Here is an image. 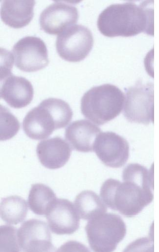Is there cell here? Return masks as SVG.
Listing matches in <instances>:
<instances>
[{
  "label": "cell",
  "mask_w": 159,
  "mask_h": 252,
  "mask_svg": "<svg viewBox=\"0 0 159 252\" xmlns=\"http://www.w3.org/2000/svg\"><path fill=\"white\" fill-rule=\"evenodd\" d=\"M93 44L91 31L83 25L76 24L58 35L55 47L61 58L68 62H77L85 58Z\"/></svg>",
  "instance_id": "52a82bcc"
},
{
  "label": "cell",
  "mask_w": 159,
  "mask_h": 252,
  "mask_svg": "<svg viewBox=\"0 0 159 252\" xmlns=\"http://www.w3.org/2000/svg\"><path fill=\"white\" fill-rule=\"evenodd\" d=\"M154 248L153 239L144 237L129 244L123 252H154Z\"/></svg>",
  "instance_id": "7402d4cb"
},
{
  "label": "cell",
  "mask_w": 159,
  "mask_h": 252,
  "mask_svg": "<svg viewBox=\"0 0 159 252\" xmlns=\"http://www.w3.org/2000/svg\"><path fill=\"white\" fill-rule=\"evenodd\" d=\"M11 51L15 66L23 71L42 69L49 62L46 45L39 37H23L14 45Z\"/></svg>",
  "instance_id": "ba28073f"
},
{
  "label": "cell",
  "mask_w": 159,
  "mask_h": 252,
  "mask_svg": "<svg viewBox=\"0 0 159 252\" xmlns=\"http://www.w3.org/2000/svg\"><path fill=\"white\" fill-rule=\"evenodd\" d=\"M123 114L131 123H154V85L138 81L126 91Z\"/></svg>",
  "instance_id": "8992f818"
},
{
  "label": "cell",
  "mask_w": 159,
  "mask_h": 252,
  "mask_svg": "<svg viewBox=\"0 0 159 252\" xmlns=\"http://www.w3.org/2000/svg\"><path fill=\"white\" fill-rule=\"evenodd\" d=\"M0 252H21L18 238V230L9 225L0 226Z\"/></svg>",
  "instance_id": "44dd1931"
},
{
  "label": "cell",
  "mask_w": 159,
  "mask_h": 252,
  "mask_svg": "<svg viewBox=\"0 0 159 252\" xmlns=\"http://www.w3.org/2000/svg\"><path fill=\"white\" fill-rule=\"evenodd\" d=\"M153 8L150 1L139 5L132 1L114 3L99 15L97 27L107 37L135 35L141 32L153 35Z\"/></svg>",
  "instance_id": "7a4b0ae2"
},
{
  "label": "cell",
  "mask_w": 159,
  "mask_h": 252,
  "mask_svg": "<svg viewBox=\"0 0 159 252\" xmlns=\"http://www.w3.org/2000/svg\"><path fill=\"white\" fill-rule=\"evenodd\" d=\"M55 252H90V251L81 243L70 240L62 244Z\"/></svg>",
  "instance_id": "603a6c76"
},
{
  "label": "cell",
  "mask_w": 159,
  "mask_h": 252,
  "mask_svg": "<svg viewBox=\"0 0 159 252\" xmlns=\"http://www.w3.org/2000/svg\"><path fill=\"white\" fill-rule=\"evenodd\" d=\"M125 99L124 93L114 85L105 84L94 86L81 98V112L93 123L102 125L120 114Z\"/></svg>",
  "instance_id": "277c9868"
},
{
  "label": "cell",
  "mask_w": 159,
  "mask_h": 252,
  "mask_svg": "<svg viewBox=\"0 0 159 252\" xmlns=\"http://www.w3.org/2000/svg\"><path fill=\"white\" fill-rule=\"evenodd\" d=\"M78 18L75 6L67 1H55L41 12L39 22L41 29L46 33L59 34L76 23Z\"/></svg>",
  "instance_id": "30bf717a"
},
{
  "label": "cell",
  "mask_w": 159,
  "mask_h": 252,
  "mask_svg": "<svg viewBox=\"0 0 159 252\" xmlns=\"http://www.w3.org/2000/svg\"><path fill=\"white\" fill-rule=\"evenodd\" d=\"M74 206L80 217L90 220L104 214L107 208L97 193L85 190L79 193L74 201Z\"/></svg>",
  "instance_id": "e0dca14e"
},
{
  "label": "cell",
  "mask_w": 159,
  "mask_h": 252,
  "mask_svg": "<svg viewBox=\"0 0 159 252\" xmlns=\"http://www.w3.org/2000/svg\"><path fill=\"white\" fill-rule=\"evenodd\" d=\"M34 90L31 82L26 78L10 73L5 75L0 88V97L11 107L21 108L32 100Z\"/></svg>",
  "instance_id": "4fadbf2b"
},
{
  "label": "cell",
  "mask_w": 159,
  "mask_h": 252,
  "mask_svg": "<svg viewBox=\"0 0 159 252\" xmlns=\"http://www.w3.org/2000/svg\"><path fill=\"white\" fill-rule=\"evenodd\" d=\"M28 211L26 201L18 195L2 198L0 202V217L8 224H17L26 218Z\"/></svg>",
  "instance_id": "d6986e66"
},
{
  "label": "cell",
  "mask_w": 159,
  "mask_h": 252,
  "mask_svg": "<svg viewBox=\"0 0 159 252\" xmlns=\"http://www.w3.org/2000/svg\"><path fill=\"white\" fill-rule=\"evenodd\" d=\"M71 148L62 138L56 136L40 141L36 147V154L41 164L50 169L63 166L69 160Z\"/></svg>",
  "instance_id": "5bb4252c"
},
{
  "label": "cell",
  "mask_w": 159,
  "mask_h": 252,
  "mask_svg": "<svg viewBox=\"0 0 159 252\" xmlns=\"http://www.w3.org/2000/svg\"><path fill=\"white\" fill-rule=\"evenodd\" d=\"M18 238L23 252H55L47 223L37 219L27 220L18 230Z\"/></svg>",
  "instance_id": "8fae6325"
},
{
  "label": "cell",
  "mask_w": 159,
  "mask_h": 252,
  "mask_svg": "<svg viewBox=\"0 0 159 252\" xmlns=\"http://www.w3.org/2000/svg\"><path fill=\"white\" fill-rule=\"evenodd\" d=\"M20 124L17 118L6 107L0 105V140L11 139L18 132Z\"/></svg>",
  "instance_id": "ffe728a7"
},
{
  "label": "cell",
  "mask_w": 159,
  "mask_h": 252,
  "mask_svg": "<svg viewBox=\"0 0 159 252\" xmlns=\"http://www.w3.org/2000/svg\"><path fill=\"white\" fill-rule=\"evenodd\" d=\"M73 111L65 101L50 97L30 110L24 118L23 128L34 140L49 137L55 129L65 127L71 121Z\"/></svg>",
  "instance_id": "3957f363"
},
{
  "label": "cell",
  "mask_w": 159,
  "mask_h": 252,
  "mask_svg": "<svg viewBox=\"0 0 159 252\" xmlns=\"http://www.w3.org/2000/svg\"><path fill=\"white\" fill-rule=\"evenodd\" d=\"M93 151L106 166L120 168L129 157V144L126 139L112 131L101 132L97 137Z\"/></svg>",
  "instance_id": "9c48e42d"
},
{
  "label": "cell",
  "mask_w": 159,
  "mask_h": 252,
  "mask_svg": "<svg viewBox=\"0 0 159 252\" xmlns=\"http://www.w3.org/2000/svg\"><path fill=\"white\" fill-rule=\"evenodd\" d=\"M45 216L51 230L56 234H72L79 228L80 217L67 199L56 198Z\"/></svg>",
  "instance_id": "7c38bea8"
},
{
  "label": "cell",
  "mask_w": 159,
  "mask_h": 252,
  "mask_svg": "<svg viewBox=\"0 0 159 252\" xmlns=\"http://www.w3.org/2000/svg\"><path fill=\"white\" fill-rule=\"evenodd\" d=\"M53 191L48 186L40 183L31 185L27 203L30 210L37 215H45L56 199Z\"/></svg>",
  "instance_id": "ac0fdd59"
},
{
  "label": "cell",
  "mask_w": 159,
  "mask_h": 252,
  "mask_svg": "<svg viewBox=\"0 0 159 252\" xmlns=\"http://www.w3.org/2000/svg\"><path fill=\"white\" fill-rule=\"evenodd\" d=\"M35 3L33 0H2L0 6L1 19L12 28L25 27L33 17Z\"/></svg>",
  "instance_id": "2e32d148"
},
{
  "label": "cell",
  "mask_w": 159,
  "mask_h": 252,
  "mask_svg": "<svg viewBox=\"0 0 159 252\" xmlns=\"http://www.w3.org/2000/svg\"><path fill=\"white\" fill-rule=\"evenodd\" d=\"M85 230L89 246L94 252H113L127 231L121 217L111 213L89 220Z\"/></svg>",
  "instance_id": "5b68a950"
},
{
  "label": "cell",
  "mask_w": 159,
  "mask_h": 252,
  "mask_svg": "<svg viewBox=\"0 0 159 252\" xmlns=\"http://www.w3.org/2000/svg\"><path fill=\"white\" fill-rule=\"evenodd\" d=\"M123 182L109 178L102 184L100 196L110 209L127 217L139 214L153 200V168L128 164L122 172Z\"/></svg>",
  "instance_id": "6da1fadb"
},
{
  "label": "cell",
  "mask_w": 159,
  "mask_h": 252,
  "mask_svg": "<svg viewBox=\"0 0 159 252\" xmlns=\"http://www.w3.org/2000/svg\"><path fill=\"white\" fill-rule=\"evenodd\" d=\"M101 130L98 126L86 120L73 122L66 128L65 137L71 148L80 152H93L95 140Z\"/></svg>",
  "instance_id": "9a60e30c"
}]
</instances>
